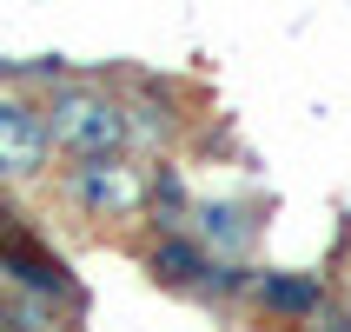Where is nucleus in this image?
<instances>
[{"label": "nucleus", "instance_id": "f257e3e1", "mask_svg": "<svg viewBox=\"0 0 351 332\" xmlns=\"http://www.w3.org/2000/svg\"><path fill=\"white\" fill-rule=\"evenodd\" d=\"M47 133H53L60 153L86 159H126L133 146V126H126V100L99 93V87H60L53 107H47Z\"/></svg>", "mask_w": 351, "mask_h": 332}, {"label": "nucleus", "instance_id": "f03ea898", "mask_svg": "<svg viewBox=\"0 0 351 332\" xmlns=\"http://www.w3.org/2000/svg\"><path fill=\"white\" fill-rule=\"evenodd\" d=\"M146 193H153V173H139L133 159H86V166L66 173V199H73L80 213H93V219L139 213Z\"/></svg>", "mask_w": 351, "mask_h": 332}, {"label": "nucleus", "instance_id": "7ed1b4c3", "mask_svg": "<svg viewBox=\"0 0 351 332\" xmlns=\"http://www.w3.org/2000/svg\"><path fill=\"white\" fill-rule=\"evenodd\" d=\"M0 273H7L14 299H34V306H80V279L66 273L34 233H7L0 239Z\"/></svg>", "mask_w": 351, "mask_h": 332}, {"label": "nucleus", "instance_id": "20e7f679", "mask_svg": "<svg viewBox=\"0 0 351 332\" xmlns=\"http://www.w3.org/2000/svg\"><path fill=\"white\" fill-rule=\"evenodd\" d=\"M47 153H53L47 107H34L27 93H0V179H40Z\"/></svg>", "mask_w": 351, "mask_h": 332}, {"label": "nucleus", "instance_id": "39448f33", "mask_svg": "<svg viewBox=\"0 0 351 332\" xmlns=\"http://www.w3.org/2000/svg\"><path fill=\"white\" fill-rule=\"evenodd\" d=\"M252 293H258V306L278 313V319H318L325 313V286L305 279V273H258Z\"/></svg>", "mask_w": 351, "mask_h": 332}, {"label": "nucleus", "instance_id": "423d86ee", "mask_svg": "<svg viewBox=\"0 0 351 332\" xmlns=\"http://www.w3.org/2000/svg\"><path fill=\"white\" fill-rule=\"evenodd\" d=\"M146 266H153V279L159 286H179V293H199L206 286V273H213V259H206V246L199 239H159L153 253H146Z\"/></svg>", "mask_w": 351, "mask_h": 332}, {"label": "nucleus", "instance_id": "0eeeda50", "mask_svg": "<svg viewBox=\"0 0 351 332\" xmlns=\"http://www.w3.org/2000/svg\"><path fill=\"white\" fill-rule=\"evenodd\" d=\"M199 246H213V253H245V246H252V213H245V206H226V199H219V206H199Z\"/></svg>", "mask_w": 351, "mask_h": 332}, {"label": "nucleus", "instance_id": "6e6552de", "mask_svg": "<svg viewBox=\"0 0 351 332\" xmlns=\"http://www.w3.org/2000/svg\"><path fill=\"white\" fill-rule=\"evenodd\" d=\"M146 206H153L159 239H179V226L193 219V206H186V179H179L173 166H159V173H153V193H146Z\"/></svg>", "mask_w": 351, "mask_h": 332}, {"label": "nucleus", "instance_id": "1a4fd4ad", "mask_svg": "<svg viewBox=\"0 0 351 332\" xmlns=\"http://www.w3.org/2000/svg\"><path fill=\"white\" fill-rule=\"evenodd\" d=\"M53 74H60V60H20V67L0 60V80H53Z\"/></svg>", "mask_w": 351, "mask_h": 332}, {"label": "nucleus", "instance_id": "9d476101", "mask_svg": "<svg viewBox=\"0 0 351 332\" xmlns=\"http://www.w3.org/2000/svg\"><path fill=\"white\" fill-rule=\"evenodd\" d=\"M312 326H318V332H351V313H318Z\"/></svg>", "mask_w": 351, "mask_h": 332}, {"label": "nucleus", "instance_id": "9b49d317", "mask_svg": "<svg viewBox=\"0 0 351 332\" xmlns=\"http://www.w3.org/2000/svg\"><path fill=\"white\" fill-rule=\"evenodd\" d=\"M7 319H14V313H7V306H0V332H7Z\"/></svg>", "mask_w": 351, "mask_h": 332}, {"label": "nucleus", "instance_id": "f8f14e48", "mask_svg": "<svg viewBox=\"0 0 351 332\" xmlns=\"http://www.w3.org/2000/svg\"><path fill=\"white\" fill-rule=\"evenodd\" d=\"M7 332H27V326H14V319H7Z\"/></svg>", "mask_w": 351, "mask_h": 332}, {"label": "nucleus", "instance_id": "ddd939ff", "mask_svg": "<svg viewBox=\"0 0 351 332\" xmlns=\"http://www.w3.org/2000/svg\"><path fill=\"white\" fill-rule=\"evenodd\" d=\"M345 313H351V306H345Z\"/></svg>", "mask_w": 351, "mask_h": 332}]
</instances>
